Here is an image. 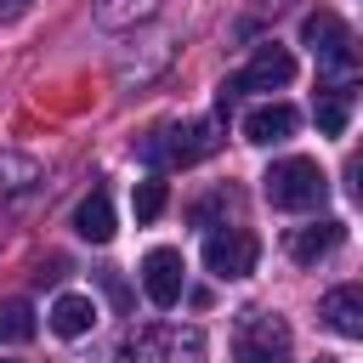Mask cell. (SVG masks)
Wrapping results in <instances>:
<instances>
[{"instance_id": "6da1fadb", "label": "cell", "mask_w": 363, "mask_h": 363, "mask_svg": "<svg viewBox=\"0 0 363 363\" xmlns=\"http://www.w3.org/2000/svg\"><path fill=\"white\" fill-rule=\"evenodd\" d=\"M108 363H204V335L193 323H142L119 335Z\"/></svg>"}, {"instance_id": "7a4b0ae2", "label": "cell", "mask_w": 363, "mask_h": 363, "mask_svg": "<svg viewBox=\"0 0 363 363\" xmlns=\"http://www.w3.org/2000/svg\"><path fill=\"white\" fill-rule=\"evenodd\" d=\"M216 147H221V130L210 119H193V125H159V130H147L136 142V159L153 164V170H164V164H199Z\"/></svg>"}, {"instance_id": "3957f363", "label": "cell", "mask_w": 363, "mask_h": 363, "mask_svg": "<svg viewBox=\"0 0 363 363\" xmlns=\"http://www.w3.org/2000/svg\"><path fill=\"white\" fill-rule=\"evenodd\" d=\"M261 193H267V204H272V210H318V204L329 199V182H323L318 159H301V153H289V159L267 164V176H261Z\"/></svg>"}, {"instance_id": "277c9868", "label": "cell", "mask_w": 363, "mask_h": 363, "mask_svg": "<svg viewBox=\"0 0 363 363\" xmlns=\"http://www.w3.org/2000/svg\"><path fill=\"white\" fill-rule=\"evenodd\" d=\"M238 363H289V323L278 312H244L233 329Z\"/></svg>"}, {"instance_id": "5b68a950", "label": "cell", "mask_w": 363, "mask_h": 363, "mask_svg": "<svg viewBox=\"0 0 363 363\" xmlns=\"http://www.w3.org/2000/svg\"><path fill=\"white\" fill-rule=\"evenodd\" d=\"M301 45L318 57V68H335V74H346V68L357 62V51H352V28H346L335 11H312V17H301Z\"/></svg>"}, {"instance_id": "8992f818", "label": "cell", "mask_w": 363, "mask_h": 363, "mask_svg": "<svg viewBox=\"0 0 363 363\" xmlns=\"http://www.w3.org/2000/svg\"><path fill=\"white\" fill-rule=\"evenodd\" d=\"M255 261H261V244H255V233H244V227H227V233H210L204 238V267L216 272V278H250L255 272Z\"/></svg>"}, {"instance_id": "52a82bcc", "label": "cell", "mask_w": 363, "mask_h": 363, "mask_svg": "<svg viewBox=\"0 0 363 363\" xmlns=\"http://www.w3.org/2000/svg\"><path fill=\"white\" fill-rule=\"evenodd\" d=\"M295 79V57L284 51V45H255V57L244 62V74H233L227 79V91L238 96V91H284Z\"/></svg>"}, {"instance_id": "ba28073f", "label": "cell", "mask_w": 363, "mask_h": 363, "mask_svg": "<svg viewBox=\"0 0 363 363\" xmlns=\"http://www.w3.org/2000/svg\"><path fill=\"white\" fill-rule=\"evenodd\" d=\"M142 295H147L159 312H170V306L182 301V250L159 244V250L142 255Z\"/></svg>"}, {"instance_id": "9c48e42d", "label": "cell", "mask_w": 363, "mask_h": 363, "mask_svg": "<svg viewBox=\"0 0 363 363\" xmlns=\"http://www.w3.org/2000/svg\"><path fill=\"white\" fill-rule=\"evenodd\" d=\"M295 125H301V113H295L289 102H261V108L244 113V142H255V147H278V142L295 136Z\"/></svg>"}, {"instance_id": "30bf717a", "label": "cell", "mask_w": 363, "mask_h": 363, "mask_svg": "<svg viewBox=\"0 0 363 363\" xmlns=\"http://www.w3.org/2000/svg\"><path fill=\"white\" fill-rule=\"evenodd\" d=\"M346 244V221H312V227H295L289 233V255L301 261V267H318V261H329L335 250Z\"/></svg>"}, {"instance_id": "8fae6325", "label": "cell", "mask_w": 363, "mask_h": 363, "mask_svg": "<svg viewBox=\"0 0 363 363\" xmlns=\"http://www.w3.org/2000/svg\"><path fill=\"white\" fill-rule=\"evenodd\" d=\"M323 323L340 335V340H357L363 335V289L357 284H340L323 295Z\"/></svg>"}, {"instance_id": "7c38bea8", "label": "cell", "mask_w": 363, "mask_h": 363, "mask_svg": "<svg viewBox=\"0 0 363 363\" xmlns=\"http://www.w3.org/2000/svg\"><path fill=\"white\" fill-rule=\"evenodd\" d=\"M74 233H79L85 244H108V238H113V199H108L102 187L79 199V210H74Z\"/></svg>"}, {"instance_id": "4fadbf2b", "label": "cell", "mask_w": 363, "mask_h": 363, "mask_svg": "<svg viewBox=\"0 0 363 363\" xmlns=\"http://www.w3.org/2000/svg\"><path fill=\"white\" fill-rule=\"evenodd\" d=\"M91 323H96V301H91V295H57V306H51V329H57L62 340H79Z\"/></svg>"}, {"instance_id": "5bb4252c", "label": "cell", "mask_w": 363, "mask_h": 363, "mask_svg": "<svg viewBox=\"0 0 363 363\" xmlns=\"http://www.w3.org/2000/svg\"><path fill=\"white\" fill-rule=\"evenodd\" d=\"M34 306L28 301H0V340H11V346H23V340H34Z\"/></svg>"}, {"instance_id": "9a60e30c", "label": "cell", "mask_w": 363, "mask_h": 363, "mask_svg": "<svg viewBox=\"0 0 363 363\" xmlns=\"http://www.w3.org/2000/svg\"><path fill=\"white\" fill-rule=\"evenodd\" d=\"M346 119H352V91H323L318 96V130L323 136H346Z\"/></svg>"}, {"instance_id": "2e32d148", "label": "cell", "mask_w": 363, "mask_h": 363, "mask_svg": "<svg viewBox=\"0 0 363 363\" xmlns=\"http://www.w3.org/2000/svg\"><path fill=\"white\" fill-rule=\"evenodd\" d=\"M159 0H96V23H108V28H125V23H136V17H147Z\"/></svg>"}, {"instance_id": "e0dca14e", "label": "cell", "mask_w": 363, "mask_h": 363, "mask_svg": "<svg viewBox=\"0 0 363 363\" xmlns=\"http://www.w3.org/2000/svg\"><path fill=\"white\" fill-rule=\"evenodd\" d=\"M130 204H136V221H142V227L159 221V210H164V182H159V176L136 182V199H130Z\"/></svg>"}, {"instance_id": "ac0fdd59", "label": "cell", "mask_w": 363, "mask_h": 363, "mask_svg": "<svg viewBox=\"0 0 363 363\" xmlns=\"http://www.w3.org/2000/svg\"><path fill=\"white\" fill-rule=\"evenodd\" d=\"M221 210H233V193H227V187H221V193H210V199H199V204H193L187 216H193V227H210V221H216Z\"/></svg>"}, {"instance_id": "d6986e66", "label": "cell", "mask_w": 363, "mask_h": 363, "mask_svg": "<svg viewBox=\"0 0 363 363\" xmlns=\"http://www.w3.org/2000/svg\"><path fill=\"white\" fill-rule=\"evenodd\" d=\"M318 363H335V357H318Z\"/></svg>"}]
</instances>
